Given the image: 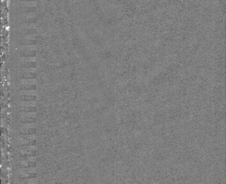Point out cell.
I'll use <instances>...</instances> for the list:
<instances>
[{
    "label": "cell",
    "mask_w": 226,
    "mask_h": 184,
    "mask_svg": "<svg viewBox=\"0 0 226 184\" xmlns=\"http://www.w3.org/2000/svg\"><path fill=\"white\" fill-rule=\"evenodd\" d=\"M19 165L21 167L25 168L35 167L36 166V162L35 161H21Z\"/></svg>",
    "instance_id": "obj_7"
},
{
    "label": "cell",
    "mask_w": 226,
    "mask_h": 184,
    "mask_svg": "<svg viewBox=\"0 0 226 184\" xmlns=\"http://www.w3.org/2000/svg\"><path fill=\"white\" fill-rule=\"evenodd\" d=\"M19 99L23 102H32L37 100V96L32 95H20L19 96Z\"/></svg>",
    "instance_id": "obj_4"
},
{
    "label": "cell",
    "mask_w": 226,
    "mask_h": 184,
    "mask_svg": "<svg viewBox=\"0 0 226 184\" xmlns=\"http://www.w3.org/2000/svg\"><path fill=\"white\" fill-rule=\"evenodd\" d=\"M20 44L22 45H35L37 43L36 40H31V39H22L20 40L19 42Z\"/></svg>",
    "instance_id": "obj_13"
},
{
    "label": "cell",
    "mask_w": 226,
    "mask_h": 184,
    "mask_svg": "<svg viewBox=\"0 0 226 184\" xmlns=\"http://www.w3.org/2000/svg\"><path fill=\"white\" fill-rule=\"evenodd\" d=\"M36 130L34 128H23L21 130L20 135H32L35 134Z\"/></svg>",
    "instance_id": "obj_10"
},
{
    "label": "cell",
    "mask_w": 226,
    "mask_h": 184,
    "mask_svg": "<svg viewBox=\"0 0 226 184\" xmlns=\"http://www.w3.org/2000/svg\"><path fill=\"white\" fill-rule=\"evenodd\" d=\"M19 177L21 179H34L36 177V174L35 173L23 172L21 173Z\"/></svg>",
    "instance_id": "obj_11"
},
{
    "label": "cell",
    "mask_w": 226,
    "mask_h": 184,
    "mask_svg": "<svg viewBox=\"0 0 226 184\" xmlns=\"http://www.w3.org/2000/svg\"><path fill=\"white\" fill-rule=\"evenodd\" d=\"M19 66L21 68L24 69L35 68L36 67V62L35 61L22 60L19 63Z\"/></svg>",
    "instance_id": "obj_2"
},
{
    "label": "cell",
    "mask_w": 226,
    "mask_h": 184,
    "mask_svg": "<svg viewBox=\"0 0 226 184\" xmlns=\"http://www.w3.org/2000/svg\"><path fill=\"white\" fill-rule=\"evenodd\" d=\"M36 122V118L35 117H23L21 118L20 123L22 124H31L35 123Z\"/></svg>",
    "instance_id": "obj_12"
},
{
    "label": "cell",
    "mask_w": 226,
    "mask_h": 184,
    "mask_svg": "<svg viewBox=\"0 0 226 184\" xmlns=\"http://www.w3.org/2000/svg\"><path fill=\"white\" fill-rule=\"evenodd\" d=\"M20 10L23 13H28L35 11L36 10V7L34 6H23L21 7Z\"/></svg>",
    "instance_id": "obj_14"
},
{
    "label": "cell",
    "mask_w": 226,
    "mask_h": 184,
    "mask_svg": "<svg viewBox=\"0 0 226 184\" xmlns=\"http://www.w3.org/2000/svg\"><path fill=\"white\" fill-rule=\"evenodd\" d=\"M20 111L21 112H35L36 111V108L33 106H21L20 108Z\"/></svg>",
    "instance_id": "obj_9"
},
{
    "label": "cell",
    "mask_w": 226,
    "mask_h": 184,
    "mask_svg": "<svg viewBox=\"0 0 226 184\" xmlns=\"http://www.w3.org/2000/svg\"><path fill=\"white\" fill-rule=\"evenodd\" d=\"M19 55L21 57H35L36 56V51L35 50L22 49L19 52Z\"/></svg>",
    "instance_id": "obj_1"
},
{
    "label": "cell",
    "mask_w": 226,
    "mask_h": 184,
    "mask_svg": "<svg viewBox=\"0 0 226 184\" xmlns=\"http://www.w3.org/2000/svg\"><path fill=\"white\" fill-rule=\"evenodd\" d=\"M21 22L23 23H35L36 22V19L35 17H22L21 18Z\"/></svg>",
    "instance_id": "obj_15"
},
{
    "label": "cell",
    "mask_w": 226,
    "mask_h": 184,
    "mask_svg": "<svg viewBox=\"0 0 226 184\" xmlns=\"http://www.w3.org/2000/svg\"><path fill=\"white\" fill-rule=\"evenodd\" d=\"M20 157H34L36 154V152L35 150L23 149L20 152Z\"/></svg>",
    "instance_id": "obj_6"
},
{
    "label": "cell",
    "mask_w": 226,
    "mask_h": 184,
    "mask_svg": "<svg viewBox=\"0 0 226 184\" xmlns=\"http://www.w3.org/2000/svg\"><path fill=\"white\" fill-rule=\"evenodd\" d=\"M19 143L21 146H34L36 144V140L35 139L22 138L19 140Z\"/></svg>",
    "instance_id": "obj_5"
},
{
    "label": "cell",
    "mask_w": 226,
    "mask_h": 184,
    "mask_svg": "<svg viewBox=\"0 0 226 184\" xmlns=\"http://www.w3.org/2000/svg\"><path fill=\"white\" fill-rule=\"evenodd\" d=\"M19 89L21 90H35L36 89V85L35 84H20L19 85Z\"/></svg>",
    "instance_id": "obj_8"
},
{
    "label": "cell",
    "mask_w": 226,
    "mask_h": 184,
    "mask_svg": "<svg viewBox=\"0 0 226 184\" xmlns=\"http://www.w3.org/2000/svg\"></svg>",
    "instance_id": "obj_17"
},
{
    "label": "cell",
    "mask_w": 226,
    "mask_h": 184,
    "mask_svg": "<svg viewBox=\"0 0 226 184\" xmlns=\"http://www.w3.org/2000/svg\"><path fill=\"white\" fill-rule=\"evenodd\" d=\"M36 30L34 28H23L21 29V33L25 35H30L35 34Z\"/></svg>",
    "instance_id": "obj_16"
},
{
    "label": "cell",
    "mask_w": 226,
    "mask_h": 184,
    "mask_svg": "<svg viewBox=\"0 0 226 184\" xmlns=\"http://www.w3.org/2000/svg\"><path fill=\"white\" fill-rule=\"evenodd\" d=\"M20 78L23 80H34L36 78L37 75L33 72H21L20 73Z\"/></svg>",
    "instance_id": "obj_3"
}]
</instances>
